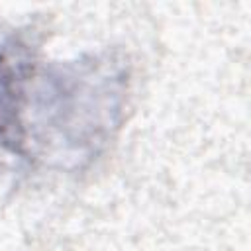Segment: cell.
<instances>
[{
	"mask_svg": "<svg viewBox=\"0 0 251 251\" xmlns=\"http://www.w3.org/2000/svg\"><path fill=\"white\" fill-rule=\"evenodd\" d=\"M12 94H14L12 71L6 67L4 57L0 55V133L8 127V116H10Z\"/></svg>",
	"mask_w": 251,
	"mask_h": 251,
	"instance_id": "1",
	"label": "cell"
}]
</instances>
